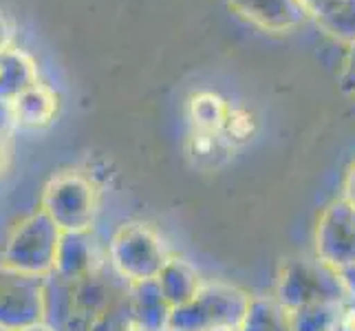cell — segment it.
<instances>
[{
	"mask_svg": "<svg viewBox=\"0 0 355 331\" xmlns=\"http://www.w3.org/2000/svg\"><path fill=\"white\" fill-rule=\"evenodd\" d=\"M102 186L91 173L78 168L60 170L44 183L40 210L62 232L95 230L102 210Z\"/></svg>",
	"mask_w": 355,
	"mask_h": 331,
	"instance_id": "6da1fadb",
	"label": "cell"
},
{
	"mask_svg": "<svg viewBox=\"0 0 355 331\" xmlns=\"http://www.w3.org/2000/svg\"><path fill=\"white\" fill-rule=\"evenodd\" d=\"M106 248L108 265L130 285L157 280L173 256L159 230L144 221H124L117 226Z\"/></svg>",
	"mask_w": 355,
	"mask_h": 331,
	"instance_id": "7a4b0ae2",
	"label": "cell"
},
{
	"mask_svg": "<svg viewBox=\"0 0 355 331\" xmlns=\"http://www.w3.org/2000/svg\"><path fill=\"white\" fill-rule=\"evenodd\" d=\"M276 300L289 312L318 303H345L349 291L338 269L318 256H291L278 267Z\"/></svg>",
	"mask_w": 355,
	"mask_h": 331,
	"instance_id": "3957f363",
	"label": "cell"
},
{
	"mask_svg": "<svg viewBox=\"0 0 355 331\" xmlns=\"http://www.w3.org/2000/svg\"><path fill=\"white\" fill-rule=\"evenodd\" d=\"M62 241L60 230L46 212L35 207L18 219L0 248V261L31 276H49L55 269L58 248Z\"/></svg>",
	"mask_w": 355,
	"mask_h": 331,
	"instance_id": "277c9868",
	"label": "cell"
},
{
	"mask_svg": "<svg viewBox=\"0 0 355 331\" xmlns=\"http://www.w3.org/2000/svg\"><path fill=\"white\" fill-rule=\"evenodd\" d=\"M252 296L230 283H203L188 305L173 309L170 331H239Z\"/></svg>",
	"mask_w": 355,
	"mask_h": 331,
	"instance_id": "5b68a950",
	"label": "cell"
},
{
	"mask_svg": "<svg viewBox=\"0 0 355 331\" xmlns=\"http://www.w3.org/2000/svg\"><path fill=\"white\" fill-rule=\"evenodd\" d=\"M44 278L0 261V327L24 331L44 325Z\"/></svg>",
	"mask_w": 355,
	"mask_h": 331,
	"instance_id": "8992f818",
	"label": "cell"
},
{
	"mask_svg": "<svg viewBox=\"0 0 355 331\" xmlns=\"http://www.w3.org/2000/svg\"><path fill=\"white\" fill-rule=\"evenodd\" d=\"M315 256L338 272L355 265V207L340 197L329 203L313 232Z\"/></svg>",
	"mask_w": 355,
	"mask_h": 331,
	"instance_id": "52a82bcc",
	"label": "cell"
},
{
	"mask_svg": "<svg viewBox=\"0 0 355 331\" xmlns=\"http://www.w3.org/2000/svg\"><path fill=\"white\" fill-rule=\"evenodd\" d=\"M104 265H108V248L95 235V230L62 232L53 269L55 274L78 283V280L95 274Z\"/></svg>",
	"mask_w": 355,
	"mask_h": 331,
	"instance_id": "ba28073f",
	"label": "cell"
},
{
	"mask_svg": "<svg viewBox=\"0 0 355 331\" xmlns=\"http://www.w3.org/2000/svg\"><path fill=\"white\" fill-rule=\"evenodd\" d=\"M243 18L267 31H289L302 24L311 14L302 0H230Z\"/></svg>",
	"mask_w": 355,
	"mask_h": 331,
	"instance_id": "9c48e42d",
	"label": "cell"
},
{
	"mask_svg": "<svg viewBox=\"0 0 355 331\" xmlns=\"http://www.w3.org/2000/svg\"><path fill=\"white\" fill-rule=\"evenodd\" d=\"M130 316L132 327L141 331H170L173 307L164 298L157 280L130 285Z\"/></svg>",
	"mask_w": 355,
	"mask_h": 331,
	"instance_id": "30bf717a",
	"label": "cell"
},
{
	"mask_svg": "<svg viewBox=\"0 0 355 331\" xmlns=\"http://www.w3.org/2000/svg\"><path fill=\"white\" fill-rule=\"evenodd\" d=\"M203 283L205 280L201 278L199 269L188 259H183V256H177V254L170 256V261L162 269V274L157 276V285L173 309L188 305L199 294Z\"/></svg>",
	"mask_w": 355,
	"mask_h": 331,
	"instance_id": "8fae6325",
	"label": "cell"
},
{
	"mask_svg": "<svg viewBox=\"0 0 355 331\" xmlns=\"http://www.w3.org/2000/svg\"><path fill=\"white\" fill-rule=\"evenodd\" d=\"M44 327L51 331H69L78 314L76 280L51 272L44 276Z\"/></svg>",
	"mask_w": 355,
	"mask_h": 331,
	"instance_id": "7c38bea8",
	"label": "cell"
},
{
	"mask_svg": "<svg viewBox=\"0 0 355 331\" xmlns=\"http://www.w3.org/2000/svg\"><path fill=\"white\" fill-rule=\"evenodd\" d=\"M14 108H16L18 128L42 130L55 119L60 108V97L51 87L38 82L16 97Z\"/></svg>",
	"mask_w": 355,
	"mask_h": 331,
	"instance_id": "4fadbf2b",
	"label": "cell"
},
{
	"mask_svg": "<svg viewBox=\"0 0 355 331\" xmlns=\"http://www.w3.org/2000/svg\"><path fill=\"white\" fill-rule=\"evenodd\" d=\"M38 82V69L24 51L9 46L7 51L0 53V97L16 100L20 93Z\"/></svg>",
	"mask_w": 355,
	"mask_h": 331,
	"instance_id": "5bb4252c",
	"label": "cell"
},
{
	"mask_svg": "<svg viewBox=\"0 0 355 331\" xmlns=\"http://www.w3.org/2000/svg\"><path fill=\"white\" fill-rule=\"evenodd\" d=\"M232 102L216 91H197L186 102V119L190 130L221 133Z\"/></svg>",
	"mask_w": 355,
	"mask_h": 331,
	"instance_id": "9a60e30c",
	"label": "cell"
},
{
	"mask_svg": "<svg viewBox=\"0 0 355 331\" xmlns=\"http://www.w3.org/2000/svg\"><path fill=\"white\" fill-rule=\"evenodd\" d=\"M236 146H232L223 133H205V130H188L186 153L199 168H216L221 166Z\"/></svg>",
	"mask_w": 355,
	"mask_h": 331,
	"instance_id": "2e32d148",
	"label": "cell"
},
{
	"mask_svg": "<svg viewBox=\"0 0 355 331\" xmlns=\"http://www.w3.org/2000/svg\"><path fill=\"white\" fill-rule=\"evenodd\" d=\"M239 331H293L289 309L283 307L276 296H252Z\"/></svg>",
	"mask_w": 355,
	"mask_h": 331,
	"instance_id": "e0dca14e",
	"label": "cell"
},
{
	"mask_svg": "<svg viewBox=\"0 0 355 331\" xmlns=\"http://www.w3.org/2000/svg\"><path fill=\"white\" fill-rule=\"evenodd\" d=\"M313 18L336 40L355 44V0H331Z\"/></svg>",
	"mask_w": 355,
	"mask_h": 331,
	"instance_id": "ac0fdd59",
	"label": "cell"
},
{
	"mask_svg": "<svg viewBox=\"0 0 355 331\" xmlns=\"http://www.w3.org/2000/svg\"><path fill=\"white\" fill-rule=\"evenodd\" d=\"M340 305L318 303V305H307V307L293 309V312H289L291 329L293 331H334Z\"/></svg>",
	"mask_w": 355,
	"mask_h": 331,
	"instance_id": "d6986e66",
	"label": "cell"
},
{
	"mask_svg": "<svg viewBox=\"0 0 355 331\" xmlns=\"http://www.w3.org/2000/svg\"><path fill=\"white\" fill-rule=\"evenodd\" d=\"M256 128H259V121H256V115L248 106H241V104H232L227 110V117H225V124L221 128V133L225 135V139L232 146H241L245 142H250Z\"/></svg>",
	"mask_w": 355,
	"mask_h": 331,
	"instance_id": "ffe728a7",
	"label": "cell"
},
{
	"mask_svg": "<svg viewBox=\"0 0 355 331\" xmlns=\"http://www.w3.org/2000/svg\"><path fill=\"white\" fill-rule=\"evenodd\" d=\"M16 128H18V121H16L14 100L0 97V137H9Z\"/></svg>",
	"mask_w": 355,
	"mask_h": 331,
	"instance_id": "44dd1931",
	"label": "cell"
},
{
	"mask_svg": "<svg viewBox=\"0 0 355 331\" xmlns=\"http://www.w3.org/2000/svg\"><path fill=\"white\" fill-rule=\"evenodd\" d=\"M334 331H355V298H347L340 305Z\"/></svg>",
	"mask_w": 355,
	"mask_h": 331,
	"instance_id": "7402d4cb",
	"label": "cell"
},
{
	"mask_svg": "<svg viewBox=\"0 0 355 331\" xmlns=\"http://www.w3.org/2000/svg\"><path fill=\"white\" fill-rule=\"evenodd\" d=\"M340 82H342V89H345L351 97H355V44L349 46V56H347L345 69H342Z\"/></svg>",
	"mask_w": 355,
	"mask_h": 331,
	"instance_id": "603a6c76",
	"label": "cell"
},
{
	"mask_svg": "<svg viewBox=\"0 0 355 331\" xmlns=\"http://www.w3.org/2000/svg\"><path fill=\"white\" fill-rule=\"evenodd\" d=\"M342 197H345L355 207V162L351 164L349 173L345 177V194H342Z\"/></svg>",
	"mask_w": 355,
	"mask_h": 331,
	"instance_id": "cb8c5ba5",
	"label": "cell"
},
{
	"mask_svg": "<svg viewBox=\"0 0 355 331\" xmlns=\"http://www.w3.org/2000/svg\"><path fill=\"white\" fill-rule=\"evenodd\" d=\"M11 46V24L5 14H0V53Z\"/></svg>",
	"mask_w": 355,
	"mask_h": 331,
	"instance_id": "d4e9b609",
	"label": "cell"
},
{
	"mask_svg": "<svg viewBox=\"0 0 355 331\" xmlns=\"http://www.w3.org/2000/svg\"><path fill=\"white\" fill-rule=\"evenodd\" d=\"M340 276H342V283H345V287L349 291V298H355V265L349 269H342Z\"/></svg>",
	"mask_w": 355,
	"mask_h": 331,
	"instance_id": "484cf974",
	"label": "cell"
},
{
	"mask_svg": "<svg viewBox=\"0 0 355 331\" xmlns=\"http://www.w3.org/2000/svg\"><path fill=\"white\" fill-rule=\"evenodd\" d=\"M9 164V137H0V175Z\"/></svg>",
	"mask_w": 355,
	"mask_h": 331,
	"instance_id": "4316f807",
	"label": "cell"
},
{
	"mask_svg": "<svg viewBox=\"0 0 355 331\" xmlns=\"http://www.w3.org/2000/svg\"><path fill=\"white\" fill-rule=\"evenodd\" d=\"M329 3H331V0H302V5L307 7V11H309L311 16H315L318 11H320V9H322L324 5H329Z\"/></svg>",
	"mask_w": 355,
	"mask_h": 331,
	"instance_id": "83f0119b",
	"label": "cell"
},
{
	"mask_svg": "<svg viewBox=\"0 0 355 331\" xmlns=\"http://www.w3.org/2000/svg\"><path fill=\"white\" fill-rule=\"evenodd\" d=\"M24 331H51V329L44 327V325H38V327H31V329H24Z\"/></svg>",
	"mask_w": 355,
	"mask_h": 331,
	"instance_id": "f1b7e54d",
	"label": "cell"
},
{
	"mask_svg": "<svg viewBox=\"0 0 355 331\" xmlns=\"http://www.w3.org/2000/svg\"><path fill=\"white\" fill-rule=\"evenodd\" d=\"M128 331H141V329H135V327H132V329H128Z\"/></svg>",
	"mask_w": 355,
	"mask_h": 331,
	"instance_id": "f546056e",
	"label": "cell"
},
{
	"mask_svg": "<svg viewBox=\"0 0 355 331\" xmlns=\"http://www.w3.org/2000/svg\"><path fill=\"white\" fill-rule=\"evenodd\" d=\"M0 331H7V329H3V327H0Z\"/></svg>",
	"mask_w": 355,
	"mask_h": 331,
	"instance_id": "4dcf8cb0",
	"label": "cell"
}]
</instances>
